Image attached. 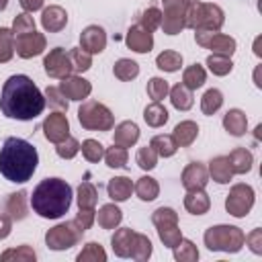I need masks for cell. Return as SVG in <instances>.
I'll return each instance as SVG.
<instances>
[{
	"label": "cell",
	"instance_id": "ee69618b",
	"mask_svg": "<svg viewBox=\"0 0 262 262\" xmlns=\"http://www.w3.org/2000/svg\"><path fill=\"white\" fill-rule=\"evenodd\" d=\"M135 162L141 170H154L156 164H158V154L151 145H145V147H139L137 149V156H135Z\"/></svg>",
	"mask_w": 262,
	"mask_h": 262
},
{
	"label": "cell",
	"instance_id": "8d00e7d4",
	"mask_svg": "<svg viewBox=\"0 0 262 262\" xmlns=\"http://www.w3.org/2000/svg\"><path fill=\"white\" fill-rule=\"evenodd\" d=\"M96 201H98V192H96L94 184L82 182L78 186V207L80 209H94Z\"/></svg>",
	"mask_w": 262,
	"mask_h": 262
},
{
	"label": "cell",
	"instance_id": "836d02e7",
	"mask_svg": "<svg viewBox=\"0 0 262 262\" xmlns=\"http://www.w3.org/2000/svg\"><path fill=\"white\" fill-rule=\"evenodd\" d=\"M149 145H151V147L156 149V154L162 156V158H170V156H174L176 149H178V145H176V141H174L172 135H156V137H151Z\"/></svg>",
	"mask_w": 262,
	"mask_h": 262
},
{
	"label": "cell",
	"instance_id": "91938a15",
	"mask_svg": "<svg viewBox=\"0 0 262 262\" xmlns=\"http://www.w3.org/2000/svg\"><path fill=\"white\" fill-rule=\"evenodd\" d=\"M254 53H256L258 57L262 55V51H260V37H258V39H256V43H254Z\"/></svg>",
	"mask_w": 262,
	"mask_h": 262
},
{
	"label": "cell",
	"instance_id": "681fc988",
	"mask_svg": "<svg viewBox=\"0 0 262 262\" xmlns=\"http://www.w3.org/2000/svg\"><path fill=\"white\" fill-rule=\"evenodd\" d=\"M139 25L143 29H147V31H156L162 25V12L158 8H154V6L147 8V10H143L141 16H139Z\"/></svg>",
	"mask_w": 262,
	"mask_h": 262
},
{
	"label": "cell",
	"instance_id": "d4e9b609",
	"mask_svg": "<svg viewBox=\"0 0 262 262\" xmlns=\"http://www.w3.org/2000/svg\"><path fill=\"white\" fill-rule=\"evenodd\" d=\"M196 135H199V125L194 121H182V123H178L174 127V133H172V137H174V141H176L178 147H188L196 139Z\"/></svg>",
	"mask_w": 262,
	"mask_h": 262
},
{
	"label": "cell",
	"instance_id": "94428289",
	"mask_svg": "<svg viewBox=\"0 0 262 262\" xmlns=\"http://www.w3.org/2000/svg\"><path fill=\"white\" fill-rule=\"evenodd\" d=\"M6 4H8V0H0V10H4V8H6Z\"/></svg>",
	"mask_w": 262,
	"mask_h": 262
},
{
	"label": "cell",
	"instance_id": "816d5d0a",
	"mask_svg": "<svg viewBox=\"0 0 262 262\" xmlns=\"http://www.w3.org/2000/svg\"><path fill=\"white\" fill-rule=\"evenodd\" d=\"M55 151H57V156H59V158H63V160H72V158L80 151V143H78V139H74V137H70V135H68L63 141H59V143H57Z\"/></svg>",
	"mask_w": 262,
	"mask_h": 262
},
{
	"label": "cell",
	"instance_id": "f1b7e54d",
	"mask_svg": "<svg viewBox=\"0 0 262 262\" xmlns=\"http://www.w3.org/2000/svg\"><path fill=\"white\" fill-rule=\"evenodd\" d=\"M96 219H98V225H100L102 229H115V227L121 223L123 213H121V209H119L117 205L108 203V205H102V207H100Z\"/></svg>",
	"mask_w": 262,
	"mask_h": 262
},
{
	"label": "cell",
	"instance_id": "4316f807",
	"mask_svg": "<svg viewBox=\"0 0 262 262\" xmlns=\"http://www.w3.org/2000/svg\"><path fill=\"white\" fill-rule=\"evenodd\" d=\"M209 174H211V178H213L215 182L227 184V182L231 180V176H233L231 166H229V162H227V156H217V158H213V160L209 162Z\"/></svg>",
	"mask_w": 262,
	"mask_h": 262
},
{
	"label": "cell",
	"instance_id": "f546056e",
	"mask_svg": "<svg viewBox=\"0 0 262 262\" xmlns=\"http://www.w3.org/2000/svg\"><path fill=\"white\" fill-rule=\"evenodd\" d=\"M170 100H172L174 108H178V111H188V108L192 106V102H194L192 90L186 88L184 84H176V86H172V90H170Z\"/></svg>",
	"mask_w": 262,
	"mask_h": 262
},
{
	"label": "cell",
	"instance_id": "d590c367",
	"mask_svg": "<svg viewBox=\"0 0 262 262\" xmlns=\"http://www.w3.org/2000/svg\"><path fill=\"white\" fill-rule=\"evenodd\" d=\"M156 66H158L160 70H164V72H176V70H180V66H182V55H180L178 51H172V49L162 51V53L156 57Z\"/></svg>",
	"mask_w": 262,
	"mask_h": 262
},
{
	"label": "cell",
	"instance_id": "83f0119b",
	"mask_svg": "<svg viewBox=\"0 0 262 262\" xmlns=\"http://www.w3.org/2000/svg\"><path fill=\"white\" fill-rule=\"evenodd\" d=\"M25 196H27L25 190H18V192L8 194V199H6V215L10 219L20 221V219L27 217V199Z\"/></svg>",
	"mask_w": 262,
	"mask_h": 262
},
{
	"label": "cell",
	"instance_id": "5b68a950",
	"mask_svg": "<svg viewBox=\"0 0 262 262\" xmlns=\"http://www.w3.org/2000/svg\"><path fill=\"white\" fill-rule=\"evenodd\" d=\"M244 231L233 225H215L209 227L203 235L205 246L213 252H239L244 246Z\"/></svg>",
	"mask_w": 262,
	"mask_h": 262
},
{
	"label": "cell",
	"instance_id": "f35d334b",
	"mask_svg": "<svg viewBox=\"0 0 262 262\" xmlns=\"http://www.w3.org/2000/svg\"><path fill=\"white\" fill-rule=\"evenodd\" d=\"M113 72H115V76L119 78V80H123V82H129V80H133V78H137V74H139V66L133 61V59H119L117 63H115V68H113Z\"/></svg>",
	"mask_w": 262,
	"mask_h": 262
},
{
	"label": "cell",
	"instance_id": "11a10c76",
	"mask_svg": "<svg viewBox=\"0 0 262 262\" xmlns=\"http://www.w3.org/2000/svg\"><path fill=\"white\" fill-rule=\"evenodd\" d=\"M72 223L84 233V231L90 229V225L94 223V211H92V209H80V213L76 215V219H74Z\"/></svg>",
	"mask_w": 262,
	"mask_h": 262
},
{
	"label": "cell",
	"instance_id": "3957f363",
	"mask_svg": "<svg viewBox=\"0 0 262 262\" xmlns=\"http://www.w3.org/2000/svg\"><path fill=\"white\" fill-rule=\"evenodd\" d=\"M72 205V186L61 178L41 180L31 196L33 211L43 219H57L68 213Z\"/></svg>",
	"mask_w": 262,
	"mask_h": 262
},
{
	"label": "cell",
	"instance_id": "e0dca14e",
	"mask_svg": "<svg viewBox=\"0 0 262 262\" xmlns=\"http://www.w3.org/2000/svg\"><path fill=\"white\" fill-rule=\"evenodd\" d=\"M90 90H92L90 82L84 80V78H80V76H68V78H63L61 84H59V92H61L66 98H70V100L88 98Z\"/></svg>",
	"mask_w": 262,
	"mask_h": 262
},
{
	"label": "cell",
	"instance_id": "db71d44e",
	"mask_svg": "<svg viewBox=\"0 0 262 262\" xmlns=\"http://www.w3.org/2000/svg\"><path fill=\"white\" fill-rule=\"evenodd\" d=\"M45 102H49V106H53L57 111H68V100L59 92V88H55V86H49L45 90Z\"/></svg>",
	"mask_w": 262,
	"mask_h": 262
},
{
	"label": "cell",
	"instance_id": "1f68e13d",
	"mask_svg": "<svg viewBox=\"0 0 262 262\" xmlns=\"http://www.w3.org/2000/svg\"><path fill=\"white\" fill-rule=\"evenodd\" d=\"M133 190H135V194H137L141 201H154V199L158 196V192H160V186H158V182H156L154 178L141 176V178L135 182Z\"/></svg>",
	"mask_w": 262,
	"mask_h": 262
},
{
	"label": "cell",
	"instance_id": "74e56055",
	"mask_svg": "<svg viewBox=\"0 0 262 262\" xmlns=\"http://www.w3.org/2000/svg\"><path fill=\"white\" fill-rule=\"evenodd\" d=\"M174 258L178 262H192V260L199 258V250L190 239L180 237V242L174 246Z\"/></svg>",
	"mask_w": 262,
	"mask_h": 262
},
{
	"label": "cell",
	"instance_id": "30bf717a",
	"mask_svg": "<svg viewBox=\"0 0 262 262\" xmlns=\"http://www.w3.org/2000/svg\"><path fill=\"white\" fill-rule=\"evenodd\" d=\"M82 231L70 221V223H59L55 227H51L47 233H45V244L51 248V250H68L72 246L78 244Z\"/></svg>",
	"mask_w": 262,
	"mask_h": 262
},
{
	"label": "cell",
	"instance_id": "e575fe53",
	"mask_svg": "<svg viewBox=\"0 0 262 262\" xmlns=\"http://www.w3.org/2000/svg\"><path fill=\"white\" fill-rule=\"evenodd\" d=\"M223 104V94L217 88H209L201 98V111L205 115H215Z\"/></svg>",
	"mask_w": 262,
	"mask_h": 262
},
{
	"label": "cell",
	"instance_id": "ba28073f",
	"mask_svg": "<svg viewBox=\"0 0 262 262\" xmlns=\"http://www.w3.org/2000/svg\"><path fill=\"white\" fill-rule=\"evenodd\" d=\"M164 12H162V29L166 35H176L184 29V16L188 0H162Z\"/></svg>",
	"mask_w": 262,
	"mask_h": 262
},
{
	"label": "cell",
	"instance_id": "9f6ffc18",
	"mask_svg": "<svg viewBox=\"0 0 262 262\" xmlns=\"http://www.w3.org/2000/svg\"><path fill=\"white\" fill-rule=\"evenodd\" d=\"M244 244H248L254 254H262V229H254L252 233H248L244 237Z\"/></svg>",
	"mask_w": 262,
	"mask_h": 262
},
{
	"label": "cell",
	"instance_id": "7dc6e473",
	"mask_svg": "<svg viewBox=\"0 0 262 262\" xmlns=\"http://www.w3.org/2000/svg\"><path fill=\"white\" fill-rule=\"evenodd\" d=\"M80 149H82V156H84L88 162H98V160L104 158V147H102V143H98L96 139H86V141L80 145Z\"/></svg>",
	"mask_w": 262,
	"mask_h": 262
},
{
	"label": "cell",
	"instance_id": "44dd1931",
	"mask_svg": "<svg viewBox=\"0 0 262 262\" xmlns=\"http://www.w3.org/2000/svg\"><path fill=\"white\" fill-rule=\"evenodd\" d=\"M139 139V127L133 121H123L117 125L115 135H113V143L121 145V147H131L133 143H137Z\"/></svg>",
	"mask_w": 262,
	"mask_h": 262
},
{
	"label": "cell",
	"instance_id": "680465c9",
	"mask_svg": "<svg viewBox=\"0 0 262 262\" xmlns=\"http://www.w3.org/2000/svg\"><path fill=\"white\" fill-rule=\"evenodd\" d=\"M10 217L8 215H0V239H4L10 233Z\"/></svg>",
	"mask_w": 262,
	"mask_h": 262
},
{
	"label": "cell",
	"instance_id": "f6af8a7d",
	"mask_svg": "<svg viewBox=\"0 0 262 262\" xmlns=\"http://www.w3.org/2000/svg\"><path fill=\"white\" fill-rule=\"evenodd\" d=\"M78 260H80V262H88V260L104 262V260H106V254H104V250H102V246H100V244L90 242V244H86V246H84V250L78 254Z\"/></svg>",
	"mask_w": 262,
	"mask_h": 262
},
{
	"label": "cell",
	"instance_id": "ac0fdd59",
	"mask_svg": "<svg viewBox=\"0 0 262 262\" xmlns=\"http://www.w3.org/2000/svg\"><path fill=\"white\" fill-rule=\"evenodd\" d=\"M207 182H209V170L201 162H192V164H188L184 168V172H182V186L186 190L205 188Z\"/></svg>",
	"mask_w": 262,
	"mask_h": 262
},
{
	"label": "cell",
	"instance_id": "d6a6232c",
	"mask_svg": "<svg viewBox=\"0 0 262 262\" xmlns=\"http://www.w3.org/2000/svg\"><path fill=\"white\" fill-rule=\"evenodd\" d=\"M143 119H145V123L149 125V127H162L166 121H168V111L160 104V102H151V104H147L145 106V111H143Z\"/></svg>",
	"mask_w": 262,
	"mask_h": 262
},
{
	"label": "cell",
	"instance_id": "bcb514c9",
	"mask_svg": "<svg viewBox=\"0 0 262 262\" xmlns=\"http://www.w3.org/2000/svg\"><path fill=\"white\" fill-rule=\"evenodd\" d=\"M37 258V254L33 252V248H29V246H18V248H12V250H6L2 256H0V260H18V262H31V260H35Z\"/></svg>",
	"mask_w": 262,
	"mask_h": 262
},
{
	"label": "cell",
	"instance_id": "8fae6325",
	"mask_svg": "<svg viewBox=\"0 0 262 262\" xmlns=\"http://www.w3.org/2000/svg\"><path fill=\"white\" fill-rule=\"evenodd\" d=\"M194 39L201 47L211 49L213 53H219V55L231 57L233 51H235V39L229 37V35H221L217 31H196Z\"/></svg>",
	"mask_w": 262,
	"mask_h": 262
},
{
	"label": "cell",
	"instance_id": "2e32d148",
	"mask_svg": "<svg viewBox=\"0 0 262 262\" xmlns=\"http://www.w3.org/2000/svg\"><path fill=\"white\" fill-rule=\"evenodd\" d=\"M106 45V33L98 25H90L80 35V47L88 53H100Z\"/></svg>",
	"mask_w": 262,
	"mask_h": 262
},
{
	"label": "cell",
	"instance_id": "f5cc1de1",
	"mask_svg": "<svg viewBox=\"0 0 262 262\" xmlns=\"http://www.w3.org/2000/svg\"><path fill=\"white\" fill-rule=\"evenodd\" d=\"M149 256H151V242L143 233H137V239H135V248H133L131 258L133 260H147Z\"/></svg>",
	"mask_w": 262,
	"mask_h": 262
},
{
	"label": "cell",
	"instance_id": "7c38bea8",
	"mask_svg": "<svg viewBox=\"0 0 262 262\" xmlns=\"http://www.w3.org/2000/svg\"><path fill=\"white\" fill-rule=\"evenodd\" d=\"M43 68H45V72H47L49 78H57V80H63V78L72 76V72H74L72 61H70V55L61 47H55V49H51L45 55Z\"/></svg>",
	"mask_w": 262,
	"mask_h": 262
},
{
	"label": "cell",
	"instance_id": "60d3db41",
	"mask_svg": "<svg viewBox=\"0 0 262 262\" xmlns=\"http://www.w3.org/2000/svg\"><path fill=\"white\" fill-rule=\"evenodd\" d=\"M207 66H209V70H211L215 76H225V74H229L231 68H233L231 59H229L227 55H219V53H211V55L207 57Z\"/></svg>",
	"mask_w": 262,
	"mask_h": 262
},
{
	"label": "cell",
	"instance_id": "7a4b0ae2",
	"mask_svg": "<svg viewBox=\"0 0 262 262\" xmlns=\"http://www.w3.org/2000/svg\"><path fill=\"white\" fill-rule=\"evenodd\" d=\"M39 154L27 139L8 137L0 147V174L10 182H27L35 174Z\"/></svg>",
	"mask_w": 262,
	"mask_h": 262
},
{
	"label": "cell",
	"instance_id": "603a6c76",
	"mask_svg": "<svg viewBox=\"0 0 262 262\" xmlns=\"http://www.w3.org/2000/svg\"><path fill=\"white\" fill-rule=\"evenodd\" d=\"M106 192L113 201L117 203H123L131 196L133 192V182L127 178V176H117V178H111L108 184H106Z\"/></svg>",
	"mask_w": 262,
	"mask_h": 262
},
{
	"label": "cell",
	"instance_id": "9a60e30c",
	"mask_svg": "<svg viewBox=\"0 0 262 262\" xmlns=\"http://www.w3.org/2000/svg\"><path fill=\"white\" fill-rule=\"evenodd\" d=\"M125 43L129 49H133L137 53H149L154 47V35H151V31L143 29L141 25H133L125 37Z\"/></svg>",
	"mask_w": 262,
	"mask_h": 262
},
{
	"label": "cell",
	"instance_id": "f907efd6",
	"mask_svg": "<svg viewBox=\"0 0 262 262\" xmlns=\"http://www.w3.org/2000/svg\"><path fill=\"white\" fill-rule=\"evenodd\" d=\"M31 31H35V20H33V16H31L29 12L16 14V18H14V23H12V33H14V37L25 35V33H31Z\"/></svg>",
	"mask_w": 262,
	"mask_h": 262
},
{
	"label": "cell",
	"instance_id": "c3c4849f",
	"mask_svg": "<svg viewBox=\"0 0 262 262\" xmlns=\"http://www.w3.org/2000/svg\"><path fill=\"white\" fill-rule=\"evenodd\" d=\"M168 92H170V86H168V82L164 78H151L147 82V94H149L151 100L160 102L162 98H166Z\"/></svg>",
	"mask_w": 262,
	"mask_h": 262
},
{
	"label": "cell",
	"instance_id": "277c9868",
	"mask_svg": "<svg viewBox=\"0 0 262 262\" xmlns=\"http://www.w3.org/2000/svg\"><path fill=\"white\" fill-rule=\"evenodd\" d=\"M223 10L217 4H205V2H188L184 27H190L194 31H219L223 27Z\"/></svg>",
	"mask_w": 262,
	"mask_h": 262
},
{
	"label": "cell",
	"instance_id": "ffe728a7",
	"mask_svg": "<svg viewBox=\"0 0 262 262\" xmlns=\"http://www.w3.org/2000/svg\"><path fill=\"white\" fill-rule=\"evenodd\" d=\"M66 23H68V12L57 4L47 6L43 10V14H41V25L49 33H59L66 27Z\"/></svg>",
	"mask_w": 262,
	"mask_h": 262
},
{
	"label": "cell",
	"instance_id": "d6986e66",
	"mask_svg": "<svg viewBox=\"0 0 262 262\" xmlns=\"http://www.w3.org/2000/svg\"><path fill=\"white\" fill-rule=\"evenodd\" d=\"M135 239H137V233L133 229H129V227L117 229L115 235L111 237V244H113L115 254L121 256V258H131L133 248H135Z\"/></svg>",
	"mask_w": 262,
	"mask_h": 262
},
{
	"label": "cell",
	"instance_id": "484cf974",
	"mask_svg": "<svg viewBox=\"0 0 262 262\" xmlns=\"http://www.w3.org/2000/svg\"><path fill=\"white\" fill-rule=\"evenodd\" d=\"M227 162H229L233 174H246V172L252 170L254 158H252V154H250L246 147H235V149L227 156Z\"/></svg>",
	"mask_w": 262,
	"mask_h": 262
},
{
	"label": "cell",
	"instance_id": "6da1fadb",
	"mask_svg": "<svg viewBox=\"0 0 262 262\" xmlns=\"http://www.w3.org/2000/svg\"><path fill=\"white\" fill-rule=\"evenodd\" d=\"M43 108H45V96L29 76L14 74L4 82L0 96V111L4 117L31 121L39 117Z\"/></svg>",
	"mask_w": 262,
	"mask_h": 262
},
{
	"label": "cell",
	"instance_id": "4dcf8cb0",
	"mask_svg": "<svg viewBox=\"0 0 262 262\" xmlns=\"http://www.w3.org/2000/svg\"><path fill=\"white\" fill-rule=\"evenodd\" d=\"M205 80H207V74H205L203 66H199V63L188 66V68L184 70V74H182V84H184L186 88H190V90L201 88V86L205 84Z\"/></svg>",
	"mask_w": 262,
	"mask_h": 262
},
{
	"label": "cell",
	"instance_id": "7402d4cb",
	"mask_svg": "<svg viewBox=\"0 0 262 262\" xmlns=\"http://www.w3.org/2000/svg\"><path fill=\"white\" fill-rule=\"evenodd\" d=\"M223 127L227 133H231L233 137H239L246 133L248 129V119H246V113L239 111V108H231L225 113L223 117Z\"/></svg>",
	"mask_w": 262,
	"mask_h": 262
},
{
	"label": "cell",
	"instance_id": "52a82bcc",
	"mask_svg": "<svg viewBox=\"0 0 262 262\" xmlns=\"http://www.w3.org/2000/svg\"><path fill=\"white\" fill-rule=\"evenodd\" d=\"M151 221H154V225L158 227V235H160V239L164 242V246L174 248V246L180 242L182 233H180L178 215H176L174 209H170V207H160V209H156L154 215H151Z\"/></svg>",
	"mask_w": 262,
	"mask_h": 262
},
{
	"label": "cell",
	"instance_id": "7bdbcfd3",
	"mask_svg": "<svg viewBox=\"0 0 262 262\" xmlns=\"http://www.w3.org/2000/svg\"><path fill=\"white\" fill-rule=\"evenodd\" d=\"M68 55H70L72 68H74L76 72H86V70H90V66H92V57H90V53L84 51L82 47H74V49H70Z\"/></svg>",
	"mask_w": 262,
	"mask_h": 262
},
{
	"label": "cell",
	"instance_id": "b9f144b4",
	"mask_svg": "<svg viewBox=\"0 0 262 262\" xmlns=\"http://www.w3.org/2000/svg\"><path fill=\"white\" fill-rule=\"evenodd\" d=\"M104 162L108 168H125L127 166V147L113 145L104 151Z\"/></svg>",
	"mask_w": 262,
	"mask_h": 262
},
{
	"label": "cell",
	"instance_id": "cb8c5ba5",
	"mask_svg": "<svg viewBox=\"0 0 262 262\" xmlns=\"http://www.w3.org/2000/svg\"><path fill=\"white\" fill-rule=\"evenodd\" d=\"M184 207L192 215H205L211 207V201L203 188H196V190H188V194L184 196Z\"/></svg>",
	"mask_w": 262,
	"mask_h": 262
},
{
	"label": "cell",
	"instance_id": "ab89813d",
	"mask_svg": "<svg viewBox=\"0 0 262 262\" xmlns=\"http://www.w3.org/2000/svg\"><path fill=\"white\" fill-rule=\"evenodd\" d=\"M14 55V33L0 27V63H6Z\"/></svg>",
	"mask_w": 262,
	"mask_h": 262
},
{
	"label": "cell",
	"instance_id": "6f0895ef",
	"mask_svg": "<svg viewBox=\"0 0 262 262\" xmlns=\"http://www.w3.org/2000/svg\"><path fill=\"white\" fill-rule=\"evenodd\" d=\"M18 2H20L25 12H35V10H39L43 6V0H18Z\"/></svg>",
	"mask_w": 262,
	"mask_h": 262
},
{
	"label": "cell",
	"instance_id": "4fadbf2b",
	"mask_svg": "<svg viewBox=\"0 0 262 262\" xmlns=\"http://www.w3.org/2000/svg\"><path fill=\"white\" fill-rule=\"evenodd\" d=\"M43 49H45V37L41 33H37V31H31V33L14 37V51L23 59H31L35 55H41Z\"/></svg>",
	"mask_w": 262,
	"mask_h": 262
},
{
	"label": "cell",
	"instance_id": "8992f818",
	"mask_svg": "<svg viewBox=\"0 0 262 262\" xmlns=\"http://www.w3.org/2000/svg\"><path fill=\"white\" fill-rule=\"evenodd\" d=\"M78 121L84 129H90V131H108L115 125L113 113L102 102H96V100H88L80 106Z\"/></svg>",
	"mask_w": 262,
	"mask_h": 262
},
{
	"label": "cell",
	"instance_id": "5bb4252c",
	"mask_svg": "<svg viewBox=\"0 0 262 262\" xmlns=\"http://www.w3.org/2000/svg\"><path fill=\"white\" fill-rule=\"evenodd\" d=\"M43 133L51 143H59L70 135V123L68 117L61 113H51L43 121Z\"/></svg>",
	"mask_w": 262,
	"mask_h": 262
},
{
	"label": "cell",
	"instance_id": "9c48e42d",
	"mask_svg": "<svg viewBox=\"0 0 262 262\" xmlns=\"http://www.w3.org/2000/svg\"><path fill=\"white\" fill-rule=\"evenodd\" d=\"M254 207V188L248 184H235L231 186L227 199H225V209L233 217H246L250 209Z\"/></svg>",
	"mask_w": 262,
	"mask_h": 262
}]
</instances>
